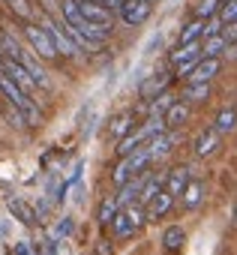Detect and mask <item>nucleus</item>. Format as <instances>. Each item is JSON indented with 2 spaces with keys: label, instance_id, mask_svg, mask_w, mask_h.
<instances>
[{
  "label": "nucleus",
  "instance_id": "nucleus-18",
  "mask_svg": "<svg viewBox=\"0 0 237 255\" xmlns=\"http://www.w3.org/2000/svg\"><path fill=\"white\" fill-rule=\"evenodd\" d=\"M201 36H204V21H198V18H192L189 24H183V30H180V36H177V45H189V42H201Z\"/></svg>",
  "mask_w": 237,
  "mask_h": 255
},
{
  "label": "nucleus",
  "instance_id": "nucleus-2",
  "mask_svg": "<svg viewBox=\"0 0 237 255\" xmlns=\"http://www.w3.org/2000/svg\"><path fill=\"white\" fill-rule=\"evenodd\" d=\"M24 36H27V42H30V48H33L36 57H42V60H48V63H54V60L60 57L57 48H54V42H51V36H48L36 21H27V24H24Z\"/></svg>",
  "mask_w": 237,
  "mask_h": 255
},
{
  "label": "nucleus",
  "instance_id": "nucleus-17",
  "mask_svg": "<svg viewBox=\"0 0 237 255\" xmlns=\"http://www.w3.org/2000/svg\"><path fill=\"white\" fill-rule=\"evenodd\" d=\"M132 129H135V114H132V111L117 114V117H114V123H111V135H114L117 141H120L126 132H132Z\"/></svg>",
  "mask_w": 237,
  "mask_h": 255
},
{
  "label": "nucleus",
  "instance_id": "nucleus-28",
  "mask_svg": "<svg viewBox=\"0 0 237 255\" xmlns=\"http://www.w3.org/2000/svg\"><path fill=\"white\" fill-rule=\"evenodd\" d=\"M54 234H57V237H69V234H72V219H63V222L54 228Z\"/></svg>",
  "mask_w": 237,
  "mask_h": 255
},
{
  "label": "nucleus",
  "instance_id": "nucleus-7",
  "mask_svg": "<svg viewBox=\"0 0 237 255\" xmlns=\"http://www.w3.org/2000/svg\"><path fill=\"white\" fill-rule=\"evenodd\" d=\"M219 147H222V135L213 129V126H210V129H204V132L195 138V156H201V159L219 153Z\"/></svg>",
  "mask_w": 237,
  "mask_h": 255
},
{
  "label": "nucleus",
  "instance_id": "nucleus-6",
  "mask_svg": "<svg viewBox=\"0 0 237 255\" xmlns=\"http://www.w3.org/2000/svg\"><path fill=\"white\" fill-rule=\"evenodd\" d=\"M168 84H171V72H153V75H147V78L138 84V96H141V102L156 99L159 93L168 90Z\"/></svg>",
  "mask_w": 237,
  "mask_h": 255
},
{
  "label": "nucleus",
  "instance_id": "nucleus-22",
  "mask_svg": "<svg viewBox=\"0 0 237 255\" xmlns=\"http://www.w3.org/2000/svg\"><path fill=\"white\" fill-rule=\"evenodd\" d=\"M216 9H219V0H198L195 9H192V18L207 21V18H213V15H216Z\"/></svg>",
  "mask_w": 237,
  "mask_h": 255
},
{
  "label": "nucleus",
  "instance_id": "nucleus-25",
  "mask_svg": "<svg viewBox=\"0 0 237 255\" xmlns=\"http://www.w3.org/2000/svg\"><path fill=\"white\" fill-rule=\"evenodd\" d=\"M120 210L126 213V219L132 222V228H135V231H138V228L147 222V219H144V204H123Z\"/></svg>",
  "mask_w": 237,
  "mask_h": 255
},
{
  "label": "nucleus",
  "instance_id": "nucleus-3",
  "mask_svg": "<svg viewBox=\"0 0 237 255\" xmlns=\"http://www.w3.org/2000/svg\"><path fill=\"white\" fill-rule=\"evenodd\" d=\"M153 12V3H147V0H123L120 6H117V15H120V21L126 27H138L150 18Z\"/></svg>",
  "mask_w": 237,
  "mask_h": 255
},
{
  "label": "nucleus",
  "instance_id": "nucleus-14",
  "mask_svg": "<svg viewBox=\"0 0 237 255\" xmlns=\"http://www.w3.org/2000/svg\"><path fill=\"white\" fill-rule=\"evenodd\" d=\"M234 54V45H228L219 33L216 36H204L201 39V57H219V54Z\"/></svg>",
  "mask_w": 237,
  "mask_h": 255
},
{
  "label": "nucleus",
  "instance_id": "nucleus-15",
  "mask_svg": "<svg viewBox=\"0 0 237 255\" xmlns=\"http://www.w3.org/2000/svg\"><path fill=\"white\" fill-rule=\"evenodd\" d=\"M201 57V42H189V45H174V51L168 54L171 66L177 63H186V60H198Z\"/></svg>",
  "mask_w": 237,
  "mask_h": 255
},
{
  "label": "nucleus",
  "instance_id": "nucleus-5",
  "mask_svg": "<svg viewBox=\"0 0 237 255\" xmlns=\"http://www.w3.org/2000/svg\"><path fill=\"white\" fill-rule=\"evenodd\" d=\"M0 72H3L18 90H24L27 96H33L36 93V84H33V78L27 75V69L21 66V63H15V60H9V57H3V66H0Z\"/></svg>",
  "mask_w": 237,
  "mask_h": 255
},
{
  "label": "nucleus",
  "instance_id": "nucleus-24",
  "mask_svg": "<svg viewBox=\"0 0 237 255\" xmlns=\"http://www.w3.org/2000/svg\"><path fill=\"white\" fill-rule=\"evenodd\" d=\"M216 18L222 24H234L237 21V0H222L219 9H216Z\"/></svg>",
  "mask_w": 237,
  "mask_h": 255
},
{
  "label": "nucleus",
  "instance_id": "nucleus-27",
  "mask_svg": "<svg viewBox=\"0 0 237 255\" xmlns=\"http://www.w3.org/2000/svg\"><path fill=\"white\" fill-rule=\"evenodd\" d=\"M96 255H114V246H111V240H96Z\"/></svg>",
  "mask_w": 237,
  "mask_h": 255
},
{
  "label": "nucleus",
  "instance_id": "nucleus-23",
  "mask_svg": "<svg viewBox=\"0 0 237 255\" xmlns=\"http://www.w3.org/2000/svg\"><path fill=\"white\" fill-rule=\"evenodd\" d=\"M117 210H120V207H117V201H114V198H105V201L99 204V210H96V222H99V225H111V219H114Z\"/></svg>",
  "mask_w": 237,
  "mask_h": 255
},
{
  "label": "nucleus",
  "instance_id": "nucleus-21",
  "mask_svg": "<svg viewBox=\"0 0 237 255\" xmlns=\"http://www.w3.org/2000/svg\"><path fill=\"white\" fill-rule=\"evenodd\" d=\"M9 12L18 15V18L27 24V21H33V15H36V3H30V0H9Z\"/></svg>",
  "mask_w": 237,
  "mask_h": 255
},
{
  "label": "nucleus",
  "instance_id": "nucleus-20",
  "mask_svg": "<svg viewBox=\"0 0 237 255\" xmlns=\"http://www.w3.org/2000/svg\"><path fill=\"white\" fill-rule=\"evenodd\" d=\"M111 228H114V237H117V240H126V237H132V234H135V228H132V222L126 219V213H123V210H117V213H114Z\"/></svg>",
  "mask_w": 237,
  "mask_h": 255
},
{
  "label": "nucleus",
  "instance_id": "nucleus-9",
  "mask_svg": "<svg viewBox=\"0 0 237 255\" xmlns=\"http://www.w3.org/2000/svg\"><path fill=\"white\" fill-rule=\"evenodd\" d=\"M189 105L186 102H171L168 108H165V117H162V126L165 129H183L186 126V120H189Z\"/></svg>",
  "mask_w": 237,
  "mask_h": 255
},
{
  "label": "nucleus",
  "instance_id": "nucleus-10",
  "mask_svg": "<svg viewBox=\"0 0 237 255\" xmlns=\"http://www.w3.org/2000/svg\"><path fill=\"white\" fill-rule=\"evenodd\" d=\"M186 180H189V168H183V165H180V168H171V171L162 177V189H165L171 198H180Z\"/></svg>",
  "mask_w": 237,
  "mask_h": 255
},
{
  "label": "nucleus",
  "instance_id": "nucleus-30",
  "mask_svg": "<svg viewBox=\"0 0 237 255\" xmlns=\"http://www.w3.org/2000/svg\"><path fill=\"white\" fill-rule=\"evenodd\" d=\"M15 255H30V249H27V243H18V246H15Z\"/></svg>",
  "mask_w": 237,
  "mask_h": 255
},
{
  "label": "nucleus",
  "instance_id": "nucleus-8",
  "mask_svg": "<svg viewBox=\"0 0 237 255\" xmlns=\"http://www.w3.org/2000/svg\"><path fill=\"white\" fill-rule=\"evenodd\" d=\"M171 204H174V198H171L165 189H159V192L144 204V219H147V222H156L159 216H165V213L171 210Z\"/></svg>",
  "mask_w": 237,
  "mask_h": 255
},
{
  "label": "nucleus",
  "instance_id": "nucleus-26",
  "mask_svg": "<svg viewBox=\"0 0 237 255\" xmlns=\"http://www.w3.org/2000/svg\"><path fill=\"white\" fill-rule=\"evenodd\" d=\"M6 120H9L12 126H24V123H27V120H24V114H21L15 105H9V111H6Z\"/></svg>",
  "mask_w": 237,
  "mask_h": 255
},
{
  "label": "nucleus",
  "instance_id": "nucleus-19",
  "mask_svg": "<svg viewBox=\"0 0 237 255\" xmlns=\"http://www.w3.org/2000/svg\"><path fill=\"white\" fill-rule=\"evenodd\" d=\"M183 243H186L183 228H180V225H168V228H165V234H162V246H165L168 252H180V249H183Z\"/></svg>",
  "mask_w": 237,
  "mask_h": 255
},
{
  "label": "nucleus",
  "instance_id": "nucleus-1",
  "mask_svg": "<svg viewBox=\"0 0 237 255\" xmlns=\"http://www.w3.org/2000/svg\"><path fill=\"white\" fill-rule=\"evenodd\" d=\"M33 21L51 36V42H54V48H57V54H63V57H78L81 54V48L72 42V36L66 33V27H63V21L60 18H51L48 12H42L39 6H36V15H33Z\"/></svg>",
  "mask_w": 237,
  "mask_h": 255
},
{
  "label": "nucleus",
  "instance_id": "nucleus-29",
  "mask_svg": "<svg viewBox=\"0 0 237 255\" xmlns=\"http://www.w3.org/2000/svg\"><path fill=\"white\" fill-rule=\"evenodd\" d=\"M90 3H99V6H105V9H111V12H114L117 6L123 3V0H90Z\"/></svg>",
  "mask_w": 237,
  "mask_h": 255
},
{
  "label": "nucleus",
  "instance_id": "nucleus-12",
  "mask_svg": "<svg viewBox=\"0 0 237 255\" xmlns=\"http://www.w3.org/2000/svg\"><path fill=\"white\" fill-rule=\"evenodd\" d=\"M6 207H9V213H12L18 222H24V225H36V222H39V219H36V207H30L24 198L9 195V198H6Z\"/></svg>",
  "mask_w": 237,
  "mask_h": 255
},
{
  "label": "nucleus",
  "instance_id": "nucleus-4",
  "mask_svg": "<svg viewBox=\"0 0 237 255\" xmlns=\"http://www.w3.org/2000/svg\"><path fill=\"white\" fill-rule=\"evenodd\" d=\"M222 72V57H198L195 66L186 72V81H198V84H210L216 75Z\"/></svg>",
  "mask_w": 237,
  "mask_h": 255
},
{
  "label": "nucleus",
  "instance_id": "nucleus-31",
  "mask_svg": "<svg viewBox=\"0 0 237 255\" xmlns=\"http://www.w3.org/2000/svg\"><path fill=\"white\" fill-rule=\"evenodd\" d=\"M0 66H3V57H0Z\"/></svg>",
  "mask_w": 237,
  "mask_h": 255
},
{
  "label": "nucleus",
  "instance_id": "nucleus-11",
  "mask_svg": "<svg viewBox=\"0 0 237 255\" xmlns=\"http://www.w3.org/2000/svg\"><path fill=\"white\" fill-rule=\"evenodd\" d=\"M180 201H183V207H186V210H195V207L204 201V180L189 177V180H186V186H183V192H180Z\"/></svg>",
  "mask_w": 237,
  "mask_h": 255
},
{
  "label": "nucleus",
  "instance_id": "nucleus-13",
  "mask_svg": "<svg viewBox=\"0 0 237 255\" xmlns=\"http://www.w3.org/2000/svg\"><path fill=\"white\" fill-rule=\"evenodd\" d=\"M210 84L204 81V84H198V81H186V87H183V93H180V99L186 102V105H201V102H207L210 99Z\"/></svg>",
  "mask_w": 237,
  "mask_h": 255
},
{
  "label": "nucleus",
  "instance_id": "nucleus-16",
  "mask_svg": "<svg viewBox=\"0 0 237 255\" xmlns=\"http://www.w3.org/2000/svg\"><path fill=\"white\" fill-rule=\"evenodd\" d=\"M234 120H237V111H234V105H225V108L216 114L213 129H216L219 135H231V132H234Z\"/></svg>",
  "mask_w": 237,
  "mask_h": 255
}]
</instances>
